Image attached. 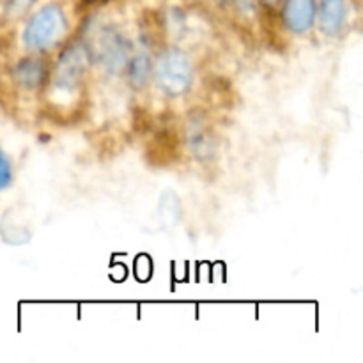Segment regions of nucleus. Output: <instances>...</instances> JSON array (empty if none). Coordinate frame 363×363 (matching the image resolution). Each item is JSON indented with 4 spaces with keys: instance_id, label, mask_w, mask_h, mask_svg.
Wrapping results in <instances>:
<instances>
[{
    "instance_id": "obj_9",
    "label": "nucleus",
    "mask_w": 363,
    "mask_h": 363,
    "mask_svg": "<svg viewBox=\"0 0 363 363\" xmlns=\"http://www.w3.org/2000/svg\"><path fill=\"white\" fill-rule=\"evenodd\" d=\"M14 179V170L13 163H11L9 156L6 155L2 147H0V191L7 190L13 184Z\"/></svg>"
},
{
    "instance_id": "obj_2",
    "label": "nucleus",
    "mask_w": 363,
    "mask_h": 363,
    "mask_svg": "<svg viewBox=\"0 0 363 363\" xmlns=\"http://www.w3.org/2000/svg\"><path fill=\"white\" fill-rule=\"evenodd\" d=\"M156 85L169 98H179L190 91L194 84V64L190 57L177 48H169L158 57L152 67Z\"/></svg>"
},
{
    "instance_id": "obj_6",
    "label": "nucleus",
    "mask_w": 363,
    "mask_h": 363,
    "mask_svg": "<svg viewBox=\"0 0 363 363\" xmlns=\"http://www.w3.org/2000/svg\"><path fill=\"white\" fill-rule=\"evenodd\" d=\"M347 2L346 0H319L315 21L319 28L328 38H337L347 23Z\"/></svg>"
},
{
    "instance_id": "obj_7",
    "label": "nucleus",
    "mask_w": 363,
    "mask_h": 363,
    "mask_svg": "<svg viewBox=\"0 0 363 363\" xmlns=\"http://www.w3.org/2000/svg\"><path fill=\"white\" fill-rule=\"evenodd\" d=\"M48 71L45 62L38 57H25L18 60L13 69V78L23 91H38L46 82Z\"/></svg>"
},
{
    "instance_id": "obj_4",
    "label": "nucleus",
    "mask_w": 363,
    "mask_h": 363,
    "mask_svg": "<svg viewBox=\"0 0 363 363\" xmlns=\"http://www.w3.org/2000/svg\"><path fill=\"white\" fill-rule=\"evenodd\" d=\"M96 60L106 73H121L130 60V43L117 28H103L96 43Z\"/></svg>"
},
{
    "instance_id": "obj_11",
    "label": "nucleus",
    "mask_w": 363,
    "mask_h": 363,
    "mask_svg": "<svg viewBox=\"0 0 363 363\" xmlns=\"http://www.w3.org/2000/svg\"><path fill=\"white\" fill-rule=\"evenodd\" d=\"M279 2H280V0H262V4H264V6H268V7H275Z\"/></svg>"
},
{
    "instance_id": "obj_5",
    "label": "nucleus",
    "mask_w": 363,
    "mask_h": 363,
    "mask_svg": "<svg viewBox=\"0 0 363 363\" xmlns=\"http://www.w3.org/2000/svg\"><path fill=\"white\" fill-rule=\"evenodd\" d=\"M315 13H318L315 0H286L282 11L284 25L293 34L303 35L315 25Z\"/></svg>"
},
{
    "instance_id": "obj_10",
    "label": "nucleus",
    "mask_w": 363,
    "mask_h": 363,
    "mask_svg": "<svg viewBox=\"0 0 363 363\" xmlns=\"http://www.w3.org/2000/svg\"><path fill=\"white\" fill-rule=\"evenodd\" d=\"M32 2H34V0H9V4H7V9H9V13H13V14L23 13V11L27 9Z\"/></svg>"
},
{
    "instance_id": "obj_3",
    "label": "nucleus",
    "mask_w": 363,
    "mask_h": 363,
    "mask_svg": "<svg viewBox=\"0 0 363 363\" xmlns=\"http://www.w3.org/2000/svg\"><path fill=\"white\" fill-rule=\"evenodd\" d=\"M89 67V50L82 43H73L67 46L57 59L53 69V89L60 94L73 92L84 80Z\"/></svg>"
},
{
    "instance_id": "obj_1",
    "label": "nucleus",
    "mask_w": 363,
    "mask_h": 363,
    "mask_svg": "<svg viewBox=\"0 0 363 363\" xmlns=\"http://www.w3.org/2000/svg\"><path fill=\"white\" fill-rule=\"evenodd\" d=\"M67 18L59 4H46L35 11L21 32V43L32 53H45L64 38Z\"/></svg>"
},
{
    "instance_id": "obj_8",
    "label": "nucleus",
    "mask_w": 363,
    "mask_h": 363,
    "mask_svg": "<svg viewBox=\"0 0 363 363\" xmlns=\"http://www.w3.org/2000/svg\"><path fill=\"white\" fill-rule=\"evenodd\" d=\"M152 67L155 66H152L151 57L145 52H140L128 60L124 69L128 71V80H130V84L133 85L135 89H142L147 85L149 80H151Z\"/></svg>"
}]
</instances>
